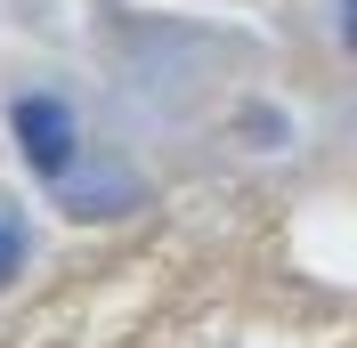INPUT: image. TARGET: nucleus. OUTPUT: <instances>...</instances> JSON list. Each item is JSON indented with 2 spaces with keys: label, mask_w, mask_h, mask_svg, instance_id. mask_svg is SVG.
Segmentation results:
<instances>
[{
  "label": "nucleus",
  "mask_w": 357,
  "mask_h": 348,
  "mask_svg": "<svg viewBox=\"0 0 357 348\" xmlns=\"http://www.w3.org/2000/svg\"><path fill=\"white\" fill-rule=\"evenodd\" d=\"M17 267H24V227H17L8 211H0V283L17 276Z\"/></svg>",
  "instance_id": "obj_2"
},
{
  "label": "nucleus",
  "mask_w": 357,
  "mask_h": 348,
  "mask_svg": "<svg viewBox=\"0 0 357 348\" xmlns=\"http://www.w3.org/2000/svg\"><path fill=\"white\" fill-rule=\"evenodd\" d=\"M17 154L33 162V171H66L73 162V113L57 106V97H17Z\"/></svg>",
  "instance_id": "obj_1"
}]
</instances>
